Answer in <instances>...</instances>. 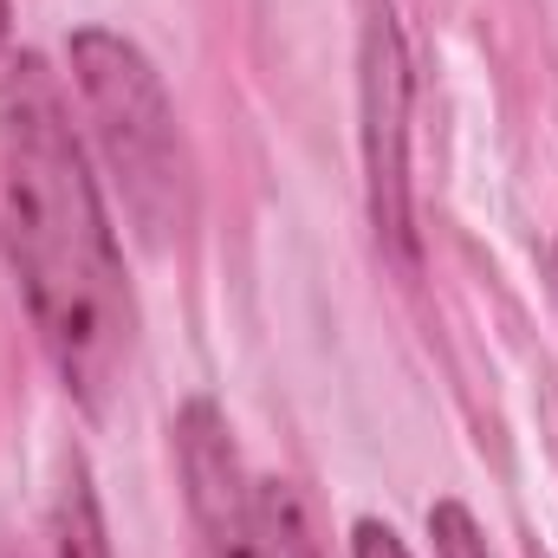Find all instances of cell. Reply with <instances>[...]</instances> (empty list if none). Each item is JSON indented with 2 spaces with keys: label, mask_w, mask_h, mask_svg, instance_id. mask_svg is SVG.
Segmentation results:
<instances>
[{
  "label": "cell",
  "mask_w": 558,
  "mask_h": 558,
  "mask_svg": "<svg viewBox=\"0 0 558 558\" xmlns=\"http://www.w3.org/2000/svg\"><path fill=\"white\" fill-rule=\"evenodd\" d=\"M0 39H7V0H0Z\"/></svg>",
  "instance_id": "9c48e42d"
},
{
  "label": "cell",
  "mask_w": 558,
  "mask_h": 558,
  "mask_svg": "<svg viewBox=\"0 0 558 558\" xmlns=\"http://www.w3.org/2000/svg\"><path fill=\"white\" fill-rule=\"evenodd\" d=\"M0 247L52 371L105 416L131 371L137 299L65 92L33 52L0 72Z\"/></svg>",
  "instance_id": "6da1fadb"
},
{
  "label": "cell",
  "mask_w": 558,
  "mask_h": 558,
  "mask_svg": "<svg viewBox=\"0 0 558 558\" xmlns=\"http://www.w3.org/2000/svg\"><path fill=\"white\" fill-rule=\"evenodd\" d=\"M357 72H364V182H371V221L377 241L416 267V228H410V46L403 20L390 0H364V39H357Z\"/></svg>",
  "instance_id": "3957f363"
},
{
  "label": "cell",
  "mask_w": 558,
  "mask_h": 558,
  "mask_svg": "<svg viewBox=\"0 0 558 558\" xmlns=\"http://www.w3.org/2000/svg\"><path fill=\"white\" fill-rule=\"evenodd\" d=\"M65 59L131 228L156 254L175 247L195 221V162H189V137L175 124L162 72L149 65L143 46H131L111 26H78Z\"/></svg>",
  "instance_id": "7a4b0ae2"
},
{
  "label": "cell",
  "mask_w": 558,
  "mask_h": 558,
  "mask_svg": "<svg viewBox=\"0 0 558 558\" xmlns=\"http://www.w3.org/2000/svg\"><path fill=\"white\" fill-rule=\"evenodd\" d=\"M351 558H410V546L397 539L390 520H357L351 526Z\"/></svg>",
  "instance_id": "ba28073f"
},
{
  "label": "cell",
  "mask_w": 558,
  "mask_h": 558,
  "mask_svg": "<svg viewBox=\"0 0 558 558\" xmlns=\"http://www.w3.org/2000/svg\"><path fill=\"white\" fill-rule=\"evenodd\" d=\"M260 558H318L299 500L279 481H260Z\"/></svg>",
  "instance_id": "8992f818"
},
{
  "label": "cell",
  "mask_w": 558,
  "mask_h": 558,
  "mask_svg": "<svg viewBox=\"0 0 558 558\" xmlns=\"http://www.w3.org/2000/svg\"><path fill=\"white\" fill-rule=\"evenodd\" d=\"M175 454H182V487H189V520H195V553L202 558H260V481H247L228 422L215 403H189L175 422Z\"/></svg>",
  "instance_id": "277c9868"
},
{
  "label": "cell",
  "mask_w": 558,
  "mask_h": 558,
  "mask_svg": "<svg viewBox=\"0 0 558 558\" xmlns=\"http://www.w3.org/2000/svg\"><path fill=\"white\" fill-rule=\"evenodd\" d=\"M428 539H435V558H487V539H481V526L461 500L428 507Z\"/></svg>",
  "instance_id": "52a82bcc"
},
{
  "label": "cell",
  "mask_w": 558,
  "mask_h": 558,
  "mask_svg": "<svg viewBox=\"0 0 558 558\" xmlns=\"http://www.w3.org/2000/svg\"><path fill=\"white\" fill-rule=\"evenodd\" d=\"M7 558H111L105 553V520H98V500H92V487H59V500H52V513L39 520V533L33 539H20Z\"/></svg>",
  "instance_id": "5b68a950"
}]
</instances>
